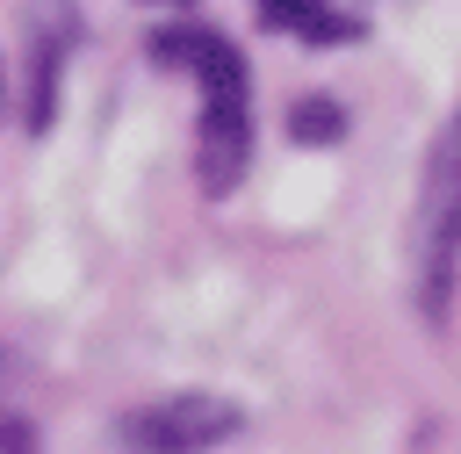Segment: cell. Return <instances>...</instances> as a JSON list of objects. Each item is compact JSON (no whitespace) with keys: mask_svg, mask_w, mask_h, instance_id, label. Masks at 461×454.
I'll list each match as a JSON object with an SVG mask.
<instances>
[{"mask_svg":"<svg viewBox=\"0 0 461 454\" xmlns=\"http://www.w3.org/2000/svg\"><path fill=\"white\" fill-rule=\"evenodd\" d=\"M158 58L180 65L202 86V180L230 187L245 173V144H252V101H245V65L223 36L209 29H166Z\"/></svg>","mask_w":461,"mask_h":454,"instance_id":"obj_1","label":"cell"},{"mask_svg":"<svg viewBox=\"0 0 461 454\" xmlns=\"http://www.w3.org/2000/svg\"><path fill=\"white\" fill-rule=\"evenodd\" d=\"M411 281H418V310L447 317V295L461 281V115L439 130L425 180H418V209H411Z\"/></svg>","mask_w":461,"mask_h":454,"instance_id":"obj_2","label":"cell"},{"mask_svg":"<svg viewBox=\"0 0 461 454\" xmlns=\"http://www.w3.org/2000/svg\"><path fill=\"white\" fill-rule=\"evenodd\" d=\"M223 432H238V411L216 396H173V404H144L122 418V447L137 454H202Z\"/></svg>","mask_w":461,"mask_h":454,"instance_id":"obj_3","label":"cell"},{"mask_svg":"<svg viewBox=\"0 0 461 454\" xmlns=\"http://www.w3.org/2000/svg\"><path fill=\"white\" fill-rule=\"evenodd\" d=\"M0 454H29V425H22L14 396H7V368H0Z\"/></svg>","mask_w":461,"mask_h":454,"instance_id":"obj_4","label":"cell"}]
</instances>
